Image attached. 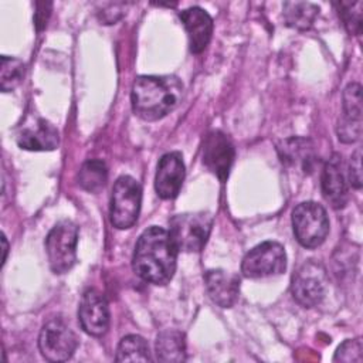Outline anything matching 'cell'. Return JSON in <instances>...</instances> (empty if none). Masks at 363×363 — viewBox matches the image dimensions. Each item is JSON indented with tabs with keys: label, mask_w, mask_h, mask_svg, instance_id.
I'll return each instance as SVG.
<instances>
[{
	"label": "cell",
	"mask_w": 363,
	"mask_h": 363,
	"mask_svg": "<svg viewBox=\"0 0 363 363\" xmlns=\"http://www.w3.org/2000/svg\"><path fill=\"white\" fill-rule=\"evenodd\" d=\"M142 189L136 179L121 176L113 184L111 196L109 217L113 227L119 230L130 228L139 216Z\"/></svg>",
	"instance_id": "6"
},
{
	"label": "cell",
	"mask_w": 363,
	"mask_h": 363,
	"mask_svg": "<svg viewBox=\"0 0 363 363\" xmlns=\"http://www.w3.org/2000/svg\"><path fill=\"white\" fill-rule=\"evenodd\" d=\"M282 16L288 27L308 30L318 18L319 7L309 1H285Z\"/></svg>",
	"instance_id": "20"
},
{
	"label": "cell",
	"mask_w": 363,
	"mask_h": 363,
	"mask_svg": "<svg viewBox=\"0 0 363 363\" xmlns=\"http://www.w3.org/2000/svg\"><path fill=\"white\" fill-rule=\"evenodd\" d=\"M346 172H347V180H349L350 186H353L354 189H360L362 187V150H360V147H357L352 153L349 167Z\"/></svg>",
	"instance_id": "26"
},
{
	"label": "cell",
	"mask_w": 363,
	"mask_h": 363,
	"mask_svg": "<svg viewBox=\"0 0 363 363\" xmlns=\"http://www.w3.org/2000/svg\"><path fill=\"white\" fill-rule=\"evenodd\" d=\"M292 227L301 245L316 248L326 240L329 233L326 210L315 201L299 203L292 211Z\"/></svg>",
	"instance_id": "5"
},
{
	"label": "cell",
	"mask_w": 363,
	"mask_h": 363,
	"mask_svg": "<svg viewBox=\"0 0 363 363\" xmlns=\"http://www.w3.org/2000/svg\"><path fill=\"white\" fill-rule=\"evenodd\" d=\"M78 227L71 220L58 221L47 234L45 252L54 274L68 272L77 261Z\"/></svg>",
	"instance_id": "4"
},
{
	"label": "cell",
	"mask_w": 363,
	"mask_h": 363,
	"mask_svg": "<svg viewBox=\"0 0 363 363\" xmlns=\"http://www.w3.org/2000/svg\"><path fill=\"white\" fill-rule=\"evenodd\" d=\"M235 150L231 139L221 130H211L203 145V163L206 167L224 182L234 162Z\"/></svg>",
	"instance_id": "10"
},
{
	"label": "cell",
	"mask_w": 363,
	"mask_h": 363,
	"mask_svg": "<svg viewBox=\"0 0 363 363\" xmlns=\"http://www.w3.org/2000/svg\"><path fill=\"white\" fill-rule=\"evenodd\" d=\"M78 319L82 329L91 336H102L109 328V306L105 296L96 289L84 292L79 306Z\"/></svg>",
	"instance_id": "12"
},
{
	"label": "cell",
	"mask_w": 363,
	"mask_h": 363,
	"mask_svg": "<svg viewBox=\"0 0 363 363\" xmlns=\"http://www.w3.org/2000/svg\"><path fill=\"white\" fill-rule=\"evenodd\" d=\"M1 242H3V264H4L6 262V255H7V240H6L4 234H3Z\"/></svg>",
	"instance_id": "28"
},
{
	"label": "cell",
	"mask_w": 363,
	"mask_h": 363,
	"mask_svg": "<svg viewBox=\"0 0 363 363\" xmlns=\"http://www.w3.org/2000/svg\"><path fill=\"white\" fill-rule=\"evenodd\" d=\"M17 145L26 150H54L58 147L60 136L57 128L45 119H38L34 125L23 128L17 133Z\"/></svg>",
	"instance_id": "17"
},
{
	"label": "cell",
	"mask_w": 363,
	"mask_h": 363,
	"mask_svg": "<svg viewBox=\"0 0 363 363\" xmlns=\"http://www.w3.org/2000/svg\"><path fill=\"white\" fill-rule=\"evenodd\" d=\"M291 292L294 299L305 308L316 306L326 292V271L318 261L305 262L292 277Z\"/></svg>",
	"instance_id": "9"
},
{
	"label": "cell",
	"mask_w": 363,
	"mask_h": 363,
	"mask_svg": "<svg viewBox=\"0 0 363 363\" xmlns=\"http://www.w3.org/2000/svg\"><path fill=\"white\" fill-rule=\"evenodd\" d=\"M184 162L180 152H169L163 155L157 163L155 176V189L159 197L164 200L174 199L184 180Z\"/></svg>",
	"instance_id": "14"
},
{
	"label": "cell",
	"mask_w": 363,
	"mask_h": 363,
	"mask_svg": "<svg viewBox=\"0 0 363 363\" xmlns=\"http://www.w3.org/2000/svg\"><path fill=\"white\" fill-rule=\"evenodd\" d=\"M335 6L346 30L350 34L359 35L362 33V1H339Z\"/></svg>",
	"instance_id": "24"
},
{
	"label": "cell",
	"mask_w": 363,
	"mask_h": 363,
	"mask_svg": "<svg viewBox=\"0 0 363 363\" xmlns=\"http://www.w3.org/2000/svg\"><path fill=\"white\" fill-rule=\"evenodd\" d=\"M286 268L285 248L277 241H264L250 250L241 262V272L247 278L279 275Z\"/></svg>",
	"instance_id": "7"
},
{
	"label": "cell",
	"mask_w": 363,
	"mask_h": 363,
	"mask_svg": "<svg viewBox=\"0 0 363 363\" xmlns=\"http://www.w3.org/2000/svg\"><path fill=\"white\" fill-rule=\"evenodd\" d=\"M156 357L160 362L186 360L184 333L176 329H166L156 337Z\"/></svg>",
	"instance_id": "19"
},
{
	"label": "cell",
	"mask_w": 363,
	"mask_h": 363,
	"mask_svg": "<svg viewBox=\"0 0 363 363\" xmlns=\"http://www.w3.org/2000/svg\"><path fill=\"white\" fill-rule=\"evenodd\" d=\"M108 180V167L101 159H89L86 160L79 172H78V184L89 191L98 193L101 191Z\"/></svg>",
	"instance_id": "21"
},
{
	"label": "cell",
	"mask_w": 363,
	"mask_h": 363,
	"mask_svg": "<svg viewBox=\"0 0 363 363\" xmlns=\"http://www.w3.org/2000/svg\"><path fill=\"white\" fill-rule=\"evenodd\" d=\"M362 86L349 84L343 91V115L337 123V138L343 143H354L362 136Z\"/></svg>",
	"instance_id": "11"
},
{
	"label": "cell",
	"mask_w": 363,
	"mask_h": 363,
	"mask_svg": "<svg viewBox=\"0 0 363 363\" xmlns=\"http://www.w3.org/2000/svg\"><path fill=\"white\" fill-rule=\"evenodd\" d=\"M50 11H51V3L43 1V3H37V11L34 14V23L37 30H43L47 24V20L50 17Z\"/></svg>",
	"instance_id": "27"
},
{
	"label": "cell",
	"mask_w": 363,
	"mask_h": 363,
	"mask_svg": "<svg viewBox=\"0 0 363 363\" xmlns=\"http://www.w3.org/2000/svg\"><path fill=\"white\" fill-rule=\"evenodd\" d=\"M177 247L169 231L152 225L136 241L132 267L138 277L155 285H166L174 275Z\"/></svg>",
	"instance_id": "1"
},
{
	"label": "cell",
	"mask_w": 363,
	"mask_h": 363,
	"mask_svg": "<svg viewBox=\"0 0 363 363\" xmlns=\"http://www.w3.org/2000/svg\"><path fill=\"white\" fill-rule=\"evenodd\" d=\"M320 187L325 200L333 208L345 207L349 199V189L345 163L339 153H333L325 163L320 177Z\"/></svg>",
	"instance_id": "13"
},
{
	"label": "cell",
	"mask_w": 363,
	"mask_h": 363,
	"mask_svg": "<svg viewBox=\"0 0 363 363\" xmlns=\"http://www.w3.org/2000/svg\"><path fill=\"white\" fill-rule=\"evenodd\" d=\"M187 37L190 51L200 54L208 45L213 34V20L210 14L201 7H189L179 14Z\"/></svg>",
	"instance_id": "15"
},
{
	"label": "cell",
	"mask_w": 363,
	"mask_h": 363,
	"mask_svg": "<svg viewBox=\"0 0 363 363\" xmlns=\"http://www.w3.org/2000/svg\"><path fill=\"white\" fill-rule=\"evenodd\" d=\"M182 95L183 84L174 75H140L132 86V109L145 121H157L179 105Z\"/></svg>",
	"instance_id": "2"
},
{
	"label": "cell",
	"mask_w": 363,
	"mask_h": 363,
	"mask_svg": "<svg viewBox=\"0 0 363 363\" xmlns=\"http://www.w3.org/2000/svg\"><path fill=\"white\" fill-rule=\"evenodd\" d=\"M26 65L21 60L16 57L3 55L0 65V88L3 92H10L16 89L24 78Z\"/></svg>",
	"instance_id": "23"
},
{
	"label": "cell",
	"mask_w": 363,
	"mask_h": 363,
	"mask_svg": "<svg viewBox=\"0 0 363 363\" xmlns=\"http://www.w3.org/2000/svg\"><path fill=\"white\" fill-rule=\"evenodd\" d=\"M211 225L213 217L210 213H183L176 214L170 220L169 234L177 250L197 252L206 245L211 233Z\"/></svg>",
	"instance_id": "3"
},
{
	"label": "cell",
	"mask_w": 363,
	"mask_h": 363,
	"mask_svg": "<svg viewBox=\"0 0 363 363\" xmlns=\"http://www.w3.org/2000/svg\"><path fill=\"white\" fill-rule=\"evenodd\" d=\"M284 163L301 166L305 173H312L316 166V155L312 150L311 142L303 138H292L279 147Z\"/></svg>",
	"instance_id": "18"
},
{
	"label": "cell",
	"mask_w": 363,
	"mask_h": 363,
	"mask_svg": "<svg viewBox=\"0 0 363 363\" xmlns=\"http://www.w3.org/2000/svg\"><path fill=\"white\" fill-rule=\"evenodd\" d=\"M77 346L78 337L64 319L52 318L41 328L38 347L47 360L65 362L72 357Z\"/></svg>",
	"instance_id": "8"
},
{
	"label": "cell",
	"mask_w": 363,
	"mask_h": 363,
	"mask_svg": "<svg viewBox=\"0 0 363 363\" xmlns=\"http://www.w3.org/2000/svg\"><path fill=\"white\" fill-rule=\"evenodd\" d=\"M206 289L214 303L231 308L240 295V278L224 269H210L204 275Z\"/></svg>",
	"instance_id": "16"
},
{
	"label": "cell",
	"mask_w": 363,
	"mask_h": 363,
	"mask_svg": "<svg viewBox=\"0 0 363 363\" xmlns=\"http://www.w3.org/2000/svg\"><path fill=\"white\" fill-rule=\"evenodd\" d=\"M116 362H149L150 350L147 342L139 335H128L121 339L116 349Z\"/></svg>",
	"instance_id": "22"
},
{
	"label": "cell",
	"mask_w": 363,
	"mask_h": 363,
	"mask_svg": "<svg viewBox=\"0 0 363 363\" xmlns=\"http://www.w3.org/2000/svg\"><path fill=\"white\" fill-rule=\"evenodd\" d=\"M363 360V345L362 340L347 339L345 340L336 350L333 356V362H345V363H360Z\"/></svg>",
	"instance_id": "25"
}]
</instances>
